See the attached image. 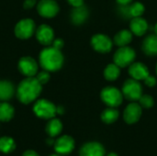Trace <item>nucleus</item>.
I'll list each match as a JSON object with an SVG mask.
<instances>
[{"mask_svg":"<svg viewBox=\"0 0 157 156\" xmlns=\"http://www.w3.org/2000/svg\"><path fill=\"white\" fill-rule=\"evenodd\" d=\"M15 35L21 40H27L36 32V26L32 19L24 18L19 20L15 27Z\"/></svg>","mask_w":157,"mask_h":156,"instance_id":"nucleus-8","label":"nucleus"},{"mask_svg":"<svg viewBox=\"0 0 157 156\" xmlns=\"http://www.w3.org/2000/svg\"><path fill=\"white\" fill-rule=\"evenodd\" d=\"M119 11L124 18L132 19L136 17H142L145 12V6L141 2H132L127 6H119Z\"/></svg>","mask_w":157,"mask_h":156,"instance_id":"nucleus-10","label":"nucleus"},{"mask_svg":"<svg viewBox=\"0 0 157 156\" xmlns=\"http://www.w3.org/2000/svg\"><path fill=\"white\" fill-rule=\"evenodd\" d=\"M136 59V51L128 46L119 47L113 55V63L121 68L129 67Z\"/></svg>","mask_w":157,"mask_h":156,"instance_id":"nucleus-5","label":"nucleus"},{"mask_svg":"<svg viewBox=\"0 0 157 156\" xmlns=\"http://www.w3.org/2000/svg\"><path fill=\"white\" fill-rule=\"evenodd\" d=\"M79 156H106V150L100 143L89 142L82 145Z\"/></svg>","mask_w":157,"mask_h":156,"instance_id":"nucleus-14","label":"nucleus"},{"mask_svg":"<svg viewBox=\"0 0 157 156\" xmlns=\"http://www.w3.org/2000/svg\"><path fill=\"white\" fill-rule=\"evenodd\" d=\"M133 39V34L130 29H121L119 30L114 38H113V42L116 46L118 47H123V46H128Z\"/></svg>","mask_w":157,"mask_h":156,"instance_id":"nucleus-20","label":"nucleus"},{"mask_svg":"<svg viewBox=\"0 0 157 156\" xmlns=\"http://www.w3.org/2000/svg\"><path fill=\"white\" fill-rule=\"evenodd\" d=\"M142 50L145 55L157 56V35L155 33L146 36L142 42Z\"/></svg>","mask_w":157,"mask_h":156,"instance_id":"nucleus-18","label":"nucleus"},{"mask_svg":"<svg viewBox=\"0 0 157 156\" xmlns=\"http://www.w3.org/2000/svg\"><path fill=\"white\" fill-rule=\"evenodd\" d=\"M42 90V85L38 81V79L33 77H27L21 81L17 88V97L22 104L28 105L34 102Z\"/></svg>","mask_w":157,"mask_h":156,"instance_id":"nucleus-1","label":"nucleus"},{"mask_svg":"<svg viewBox=\"0 0 157 156\" xmlns=\"http://www.w3.org/2000/svg\"><path fill=\"white\" fill-rule=\"evenodd\" d=\"M35 4H36V0H25L23 6L25 9H30L35 6Z\"/></svg>","mask_w":157,"mask_h":156,"instance_id":"nucleus-32","label":"nucleus"},{"mask_svg":"<svg viewBox=\"0 0 157 156\" xmlns=\"http://www.w3.org/2000/svg\"><path fill=\"white\" fill-rule=\"evenodd\" d=\"M75 147V142L70 135H63L58 137L53 144V148L56 154L60 155L70 154Z\"/></svg>","mask_w":157,"mask_h":156,"instance_id":"nucleus-9","label":"nucleus"},{"mask_svg":"<svg viewBox=\"0 0 157 156\" xmlns=\"http://www.w3.org/2000/svg\"><path fill=\"white\" fill-rule=\"evenodd\" d=\"M88 16H89V11L87 7L85 5H83L81 6L73 8V10L71 11L70 18L73 24L79 26V25L84 24L86 21Z\"/></svg>","mask_w":157,"mask_h":156,"instance_id":"nucleus-19","label":"nucleus"},{"mask_svg":"<svg viewBox=\"0 0 157 156\" xmlns=\"http://www.w3.org/2000/svg\"><path fill=\"white\" fill-rule=\"evenodd\" d=\"M121 68L119 67L116 63H109L105 67L103 71V76L106 80L109 82L116 81L121 75Z\"/></svg>","mask_w":157,"mask_h":156,"instance_id":"nucleus-24","label":"nucleus"},{"mask_svg":"<svg viewBox=\"0 0 157 156\" xmlns=\"http://www.w3.org/2000/svg\"><path fill=\"white\" fill-rule=\"evenodd\" d=\"M54 142H55V141H53L52 137H49V139L47 140V144H48V145H53V144H54Z\"/></svg>","mask_w":157,"mask_h":156,"instance_id":"nucleus-36","label":"nucleus"},{"mask_svg":"<svg viewBox=\"0 0 157 156\" xmlns=\"http://www.w3.org/2000/svg\"><path fill=\"white\" fill-rule=\"evenodd\" d=\"M149 29V24L147 20L142 17H136L130 19V30L133 35L142 37L144 36Z\"/></svg>","mask_w":157,"mask_h":156,"instance_id":"nucleus-17","label":"nucleus"},{"mask_svg":"<svg viewBox=\"0 0 157 156\" xmlns=\"http://www.w3.org/2000/svg\"><path fill=\"white\" fill-rule=\"evenodd\" d=\"M154 31H155V33L157 35V22L155 23V28H154Z\"/></svg>","mask_w":157,"mask_h":156,"instance_id":"nucleus-38","label":"nucleus"},{"mask_svg":"<svg viewBox=\"0 0 157 156\" xmlns=\"http://www.w3.org/2000/svg\"><path fill=\"white\" fill-rule=\"evenodd\" d=\"M52 47L58 49V50H62L63 45H64V41L63 40H62L61 38H57V39H54L53 41H52Z\"/></svg>","mask_w":157,"mask_h":156,"instance_id":"nucleus-30","label":"nucleus"},{"mask_svg":"<svg viewBox=\"0 0 157 156\" xmlns=\"http://www.w3.org/2000/svg\"><path fill=\"white\" fill-rule=\"evenodd\" d=\"M119 117H120V112L117 109V108H111V107H108L107 108H105L100 115V119L102 122L105 124H113L118 120Z\"/></svg>","mask_w":157,"mask_h":156,"instance_id":"nucleus-22","label":"nucleus"},{"mask_svg":"<svg viewBox=\"0 0 157 156\" xmlns=\"http://www.w3.org/2000/svg\"><path fill=\"white\" fill-rule=\"evenodd\" d=\"M40 64L48 72H56L60 70L64 62L63 55L61 50L54 47H46L40 53Z\"/></svg>","mask_w":157,"mask_h":156,"instance_id":"nucleus-2","label":"nucleus"},{"mask_svg":"<svg viewBox=\"0 0 157 156\" xmlns=\"http://www.w3.org/2000/svg\"><path fill=\"white\" fill-rule=\"evenodd\" d=\"M117 4L119 6H127L133 2V0H116Z\"/></svg>","mask_w":157,"mask_h":156,"instance_id":"nucleus-34","label":"nucleus"},{"mask_svg":"<svg viewBox=\"0 0 157 156\" xmlns=\"http://www.w3.org/2000/svg\"><path fill=\"white\" fill-rule=\"evenodd\" d=\"M64 113V108H63V107H62V106H58L57 107V114H59V115H63Z\"/></svg>","mask_w":157,"mask_h":156,"instance_id":"nucleus-35","label":"nucleus"},{"mask_svg":"<svg viewBox=\"0 0 157 156\" xmlns=\"http://www.w3.org/2000/svg\"><path fill=\"white\" fill-rule=\"evenodd\" d=\"M59 5L55 0H40L38 3V13L46 18L54 17L59 12Z\"/></svg>","mask_w":157,"mask_h":156,"instance_id":"nucleus-12","label":"nucleus"},{"mask_svg":"<svg viewBox=\"0 0 157 156\" xmlns=\"http://www.w3.org/2000/svg\"><path fill=\"white\" fill-rule=\"evenodd\" d=\"M100 98L107 107L118 108L122 104L124 97L121 90H120L118 87L108 86L101 90Z\"/></svg>","mask_w":157,"mask_h":156,"instance_id":"nucleus-3","label":"nucleus"},{"mask_svg":"<svg viewBox=\"0 0 157 156\" xmlns=\"http://www.w3.org/2000/svg\"><path fill=\"white\" fill-rule=\"evenodd\" d=\"M15 115L14 108L8 104L6 101L0 102V121L8 122L10 121Z\"/></svg>","mask_w":157,"mask_h":156,"instance_id":"nucleus-25","label":"nucleus"},{"mask_svg":"<svg viewBox=\"0 0 157 156\" xmlns=\"http://www.w3.org/2000/svg\"><path fill=\"white\" fill-rule=\"evenodd\" d=\"M34 114L42 120H51L57 114V107L47 99H39L33 106Z\"/></svg>","mask_w":157,"mask_h":156,"instance_id":"nucleus-6","label":"nucleus"},{"mask_svg":"<svg viewBox=\"0 0 157 156\" xmlns=\"http://www.w3.org/2000/svg\"><path fill=\"white\" fill-rule=\"evenodd\" d=\"M62 131H63V123L59 119L52 118L49 120L45 127V131L49 137L52 138L57 137L61 134Z\"/></svg>","mask_w":157,"mask_h":156,"instance_id":"nucleus-21","label":"nucleus"},{"mask_svg":"<svg viewBox=\"0 0 157 156\" xmlns=\"http://www.w3.org/2000/svg\"><path fill=\"white\" fill-rule=\"evenodd\" d=\"M138 103L140 104V106L143 108L149 109V108H151L154 107V105H155V99H154V97L151 95L143 94V96L138 100Z\"/></svg>","mask_w":157,"mask_h":156,"instance_id":"nucleus-27","label":"nucleus"},{"mask_svg":"<svg viewBox=\"0 0 157 156\" xmlns=\"http://www.w3.org/2000/svg\"><path fill=\"white\" fill-rule=\"evenodd\" d=\"M144 83L145 84V86H147L148 87H154L157 85V79L155 76L154 75H151L149 74L144 80Z\"/></svg>","mask_w":157,"mask_h":156,"instance_id":"nucleus-29","label":"nucleus"},{"mask_svg":"<svg viewBox=\"0 0 157 156\" xmlns=\"http://www.w3.org/2000/svg\"><path fill=\"white\" fill-rule=\"evenodd\" d=\"M49 156H63V155H60V154H51V155H49Z\"/></svg>","mask_w":157,"mask_h":156,"instance_id":"nucleus-39","label":"nucleus"},{"mask_svg":"<svg viewBox=\"0 0 157 156\" xmlns=\"http://www.w3.org/2000/svg\"><path fill=\"white\" fill-rule=\"evenodd\" d=\"M68 4H70L73 7H77V6H81L84 5L85 0H67Z\"/></svg>","mask_w":157,"mask_h":156,"instance_id":"nucleus-31","label":"nucleus"},{"mask_svg":"<svg viewBox=\"0 0 157 156\" xmlns=\"http://www.w3.org/2000/svg\"><path fill=\"white\" fill-rule=\"evenodd\" d=\"M143 114V108L137 102H131L127 105L123 111V120L124 121L129 124L132 125L137 123Z\"/></svg>","mask_w":157,"mask_h":156,"instance_id":"nucleus-11","label":"nucleus"},{"mask_svg":"<svg viewBox=\"0 0 157 156\" xmlns=\"http://www.w3.org/2000/svg\"><path fill=\"white\" fill-rule=\"evenodd\" d=\"M121 92L125 99L131 102H137L144 94L143 86L140 81L133 78H129L124 81Z\"/></svg>","mask_w":157,"mask_h":156,"instance_id":"nucleus-4","label":"nucleus"},{"mask_svg":"<svg viewBox=\"0 0 157 156\" xmlns=\"http://www.w3.org/2000/svg\"><path fill=\"white\" fill-rule=\"evenodd\" d=\"M128 73L131 78H133L140 82L144 81L150 74V71L147 65L142 62H133L128 67Z\"/></svg>","mask_w":157,"mask_h":156,"instance_id":"nucleus-15","label":"nucleus"},{"mask_svg":"<svg viewBox=\"0 0 157 156\" xmlns=\"http://www.w3.org/2000/svg\"><path fill=\"white\" fill-rule=\"evenodd\" d=\"M155 74H156V75H157V63H156V65H155Z\"/></svg>","mask_w":157,"mask_h":156,"instance_id":"nucleus-40","label":"nucleus"},{"mask_svg":"<svg viewBox=\"0 0 157 156\" xmlns=\"http://www.w3.org/2000/svg\"><path fill=\"white\" fill-rule=\"evenodd\" d=\"M106 156H119L116 153H114V152H111V153H109Z\"/></svg>","mask_w":157,"mask_h":156,"instance_id":"nucleus-37","label":"nucleus"},{"mask_svg":"<svg viewBox=\"0 0 157 156\" xmlns=\"http://www.w3.org/2000/svg\"><path fill=\"white\" fill-rule=\"evenodd\" d=\"M16 150V142L9 136L0 137V152L5 154H9Z\"/></svg>","mask_w":157,"mask_h":156,"instance_id":"nucleus-26","label":"nucleus"},{"mask_svg":"<svg viewBox=\"0 0 157 156\" xmlns=\"http://www.w3.org/2000/svg\"><path fill=\"white\" fill-rule=\"evenodd\" d=\"M90 44L95 51L105 54L111 51L114 42L109 36L103 33H97L91 38Z\"/></svg>","mask_w":157,"mask_h":156,"instance_id":"nucleus-7","label":"nucleus"},{"mask_svg":"<svg viewBox=\"0 0 157 156\" xmlns=\"http://www.w3.org/2000/svg\"><path fill=\"white\" fill-rule=\"evenodd\" d=\"M17 67L19 72L26 77H33L38 72V63L33 58L29 56L20 58Z\"/></svg>","mask_w":157,"mask_h":156,"instance_id":"nucleus-13","label":"nucleus"},{"mask_svg":"<svg viewBox=\"0 0 157 156\" xmlns=\"http://www.w3.org/2000/svg\"><path fill=\"white\" fill-rule=\"evenodd\" d=\"M35 34H36V39L38 40V41L44 46L51 45L54 40V31L52 28L46 24L40 25L36 29Z\"/></svg>","mask_w":157,"mask_h":156,"instance_id":"nucleus-16","label":"nucleus"},{"mask_svg":"<svg viewBox=\"0 0 157 156\" xmlns=\"http://www.w3.org/2000/svg\"><path fill=\"white\" fill-rule=\"evenodd\" d=\"M15 94L14 85L9 81H0V101H7Z\"/></svg>","mask_w":157,"mask_h":156,"instance_id":"nucleus-23","label":"nucleus"},{"mask_svg":"<svg viewBox=\"0 0 157 156\" xmlns=\"http://www.w3.org/2000/svg\"><path fill=\"white\" fill-rule=\"evenodd\" d=\"M35 77L38 79V81L41 85H45V84H47L49 82V80L51 78V75H50V74H49L48 71L44 70V71L40 72L39 74H37V76H35Z\"/></svg>","mask_w":157,"mask_h":156,"instance_id":"nucleus-28","label":"nucleus"},{"mask_svg":"<svg viewBox=\"0 0 157 156\" xmlns=\"http://www.w3.org/2000/svg\"><path fill=\"white\" fill-rule=\"evenodd\" d=\"M21 156H40V154L34 150H27L22 154Z\"/></svg>","mask_w":157,"mask_h":156,"instance_id":"nucleus-33","label":"nucleus"}]
</instances>
